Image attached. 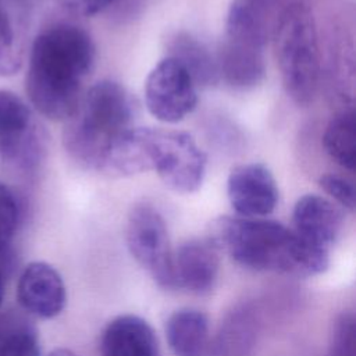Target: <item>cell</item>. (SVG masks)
Instances as JSON below:
<instances>
[{"label":"cell","mask_w":356,"mask_h":356,"mask_svg":"<svg viewBox=\"0 0 356 356\" xmlns=\"http://www.w3.org/2000/svg\"><path fill=\"white\" fill-rule=\"evenodd\" d=\"M165 337L175 356H204L209 348V320L196 309L175 310L165 323Z\"/></svg>","instance_id":"obj_16"},{"label":"cell","mask_w":356,"mask_h":356,"mask_svg":"<svg viewBox=\"0 0 356 356\" xmlns=\"http://www.w3.org/2000/svg\"><path fill=\"white\" fill-rule=\"evenodd\" d=\"M286 3L288 0H232L225 18V39L264 51Z\"/></svg>","instance_id":"obj_9"},{"label":"cell","mask_w":356,"mask_h":356,"mask_svg":"<svg viewBox=\"0 0 356 356\" xmlns=\"http://www.w3.org/2000/svg\"><path fill=\"white\" fill-rule=\"evenodd\" d=\"M150 171L177 193L196 192L204 178L207 157L184 131L143 127Z\"/></svg>","instance_id":"obj_5"},{"label":"cell","mask_w":356,"mask_h":356,"mask_svg":"<svg viewBox=\"0 0 356 356\" xmlns=\"http://www.w3.org/2000/svg\"><path fill=\"white\" fill-rule=\"evenodd\" d=\"M96 46L81 26L60 22L32 42L25 90L35 110L50 121H67L81 102L82 83L95 67Z\"/></svg>","instance_id":"obj_1"},{"label":"cell","mask_w":356,"mask_h":356,"mask_svg":"<svg viewBox=\"0 0 356 356\" xmlns=\"http://www.w3.org/2000/svg\"><path fill=\"white\" fill-rule=\"evenodd\" d=\"M292 224L302 239L328 250L342 232L343 214L331 200L309 193L295 203Z\"/></svg>","instance_id":"obj_12"},{"label":"cell","mask_w":356,"mask_h":356,"mask_svg":"<svg viewBox=\"0 0 356 356\" xmlns=\"http://www.w3.org/2000/svg\"><path fill=\"white\" fill-rule=\"evenodd\" d=\"M17 299L25 312L40 318H53L64 310L67 302L63 277L44 261H32L19 275Z\"/></svg>","instance_id":"obj_11"},{"label":"cell","mask_w":356,"mask_h":356,"mask_svg":"<svg viewBox=\"0 0 356 356\" xmlns=\"http://www.w3.org/2000/svg\"><path fill=\"white\" fill-rule=\"evenodd\" d=\"M3 296H4V282H3V275L0 273V305L3 302Z\"/></svg>","instance_id":"obj_27"},{"label":"cell","mask_w":356,"mask_h":356,"mask_svg":"<svg viewBox=\"0 0 356 356\" xmlns=\"http://www.w3.org/2000/svg\"><path fill=\"white\" fill-rule=\"evenodd\" d=\"M47 356H76L72 350L65 349V348H57L54 350H51Z\"/></svg>","instance_id":"obj_26"},{"label":"cell","mask_w":356,"mask_h":356,"mask_svg":"<svg viewBox=\"0 0 356 356\" xmlns=\"http://www.w3.org/2000/svg\"><path fill=\"white\" fill-rule=\"evenodd\" d=\"M127 246L132 257L164 289H175L172 250L165 221L152 204H135L127 220Z\"/></svg>","instance_id":"obj_6"},{"label":"cell","mask_w":356,"mask_h":356,"mask_svg":"<svg viewBox=\"0 0 356 356\" xmlns=\"http://www.w3.org/2000/svg\"><path fill=\"white\" fill-rule=\"evenodd\" d=\"M0 356H40L33 324L13 313L0 317Z\"/></svg>","instance_id":"obj_20"},{"label":"cell","mask_w":356,"mask_h":356,"mask_svg":"<svg viewBox=\"0 0 356 356\" xmlns=\"http://www.w3.org/2000/svg\"><path fill=\"white\" fill-rule=\"evenodd\" d=\"M325 153L342 168L349 171L356 165V120L353 107L338 111L328 121L323 134Z\"/></svg>","instance_id":"obj_19"},{"label":"cell","mask_w":356,"mask_h":356,"mask_svg":"<svg viewBox=\"0 0 356 356\" xmlns=\"http://www.w3.org/2000/svg\"><path fill=\"white\" fill-rule=\"evenodd\" d=\"M220 250L209 239H188L172 252L177 288L193 293L209 292L218 277Z\"/></svg>","instance_id":"obj_13"},{"label":"cell","mask_w":356,"mask_h":356,"mask_svg":"<svg viewBox=\"0 0 356 356\" xmlns=\"http://www.w3.org/2000/svg\"><path fill=\"white\" fill-rule=\"evenodd\" d=\"M61 8L68 11L70 14L79 17H93L100 14L113 6L117 4L118 0H54Z\"/></svg>","instance_id":"obj_25"},{"label":"cell","mask_w":356,"mask_h":356,"mask_svg":"<svg viewBox=\"0 0 356 356\" xmlns=\"http://www.w3.org/2000/svg\"><path fill=\"white\" fill-rule=\"evenodd\" d=\"M207 239L242 267L256 271L306 278L324 273L330 264L327 249L274 220L222 216L211 221Z\"/></svg>","instance_id":"obj_2"},{"label":"cell","mask_w":356,"mask_h":356,"mask_svg":"<svg viewBox=\"0 0 356 356\" xmlns=\"http://www.w3.org/2000/svg\"><path fill=\"white\" fill-rule=\"evenodd\" d=\"M318 185L339 206L349 211H355L356 191L352 181L337 174H323L318 178Z\"/></svg>","instance_id":"obj_24"},{"label":"cell","mask_w":356,"mask_h":356,"mask_svg":"<svg viewBox=\"0 0 356 356\" xmlns=\"http://www.w3.org/2000/svg\"><path fill=\"white\" fill-rule=\"evenodd\" d=\"M21 216V206L15 192L0 182V254L10 245Z\"/></svg>","instance_id":"obj_23"},{"label":"cell","mask_w":356,"mask_h":356,"mask_svg":"<svg viewBox=\"0 0 356 356\" xmlns=\"http://www.w3.org/2000/svg\"><path fill=\"white\" fill-rule=\"evenodd\" d=\"M145 103L156 120L175 124L196 108L197 86L182 64L165 56L145 81Z\"/></svg>","instance_id":"obj_7"},{"label":"cell","mask_w":356,"mask_h":356,"mask_svg":"<svg viewBox=\"0 0 356 356\" xmlns=\"http://www.w3.org/2000/svg\"><path fill=\"white\" fill-rule=\"evenodd\" d=\"M328 356H356V321L352 313H341L332 321Z\"/></svg>","instance_id":"obj_22"},{"label":"cell","mask_w":356,"mask_h":356,"mask_svg":"<svg viewBox=\"0 0 356 356\" xmlns=\"http://www.w3.org/2000/svg\"><path fill=\"white\" fill-rule=\"evenodd\" d=\"M216 64L218 79L235 89H252L266 75L264 51L232 43L227 39L221 43Z\"/></svg>","instance_id":"obj_15"},{"label":"cell","mask_w":356,"mask_h":356,"mask_svg":"<svg viewBox=\"0 0 356 356\" xmlns=\"http://www.w3.org/2000/svg\"><path fill=\"white\" fill-rule=\"evenodd\" d=\"M227 196L239 217L264 218L275 210L280 192L264 164L248 163L231 170L227 178Z\"/></svg>","instance_id":"obj_10"},{"label":"cell","mask_w":356,"mask_h":356,"mask_svg":"<svg viewBox=\"0 0 356 356\" xmlns=\"http://www.w3.org/2000/svg\"><path fill=\"white\" fill-rule=\"evenodd\" d=\"M22 64V50L18 43L14 22L0 0V75L15 74Z\"/></svg>","instance_id":"obj_21"},{"label":"cell","mask_w":356,"mask_h":356,"mask_svg":"<svg viewBox=\"0 0 356 356\" xmlns=\"http://www.w3.org/2000/svg\"><path fill=\"white\" fill-rule=\"evenodd\" d=\"M271 43L286 95L299 106L310 104L318 90L321 60L316 21L306 3L288 0Z\"/></svg>","instance_id":"obj_4"},{"label":"cell","mask_w":356,"mask_h":356,"mask_svg":"<svg viewBox=\"0 0 356 356\" xmlns=\"http://www.w3.org/2000/svg\"><path fill=\"white\" fill-rule=\"evenodd\" d=\"M165 51L167 57H172L185 67L196 86H211L220 81L216 57L193 35L184 31L168 35Z\"/></svg>","instance_id":"obj_17"},{"label":"cell","mask_w":356,"mask_h":356,"mask_svg":"<svg viewBox=\"0 0 356 356\" xmlns=\"http://www.w3.org/2000/svg\"><path fill=\"white\" fill-rule=\"evenodd\" d=\"M102 356H161L157 335L139 316L121 314L103 330Z\"/></svg>","instance_id":"obj_14"},{"label":"cell","mask_w":356,"mask_h":356,"mask_svg":"<svg viewBox=\"0 0 356 356\" xmlns=\"http://www.w3.org/2000/svg\"><path fill=\"white\" fill-rule=\"evenodd\" d=\"M256 338V320L248 307L236 309L222 323L221 330L207 348L209 356H249Z\"/></svg>","instance_id":"obj_18"},{"label":"cell","mask_w":356,"mask_h":356,"mask_svg":"<svg viewBox=\"0 0 356 356\" xmlns=\"http://www.w3.org/2000/svg\"><path fill=\"white\" fill-rule=\"evenodd\" d=\"M134 117L131 93L118 82L99 81L64 121L63 146L74 163L97 171L113 142L132 127Z\"/></svg>","instance_id":"obj_3"},{"label":"cell","mask_w":356,"mask_h":356,"mask_svg":"<svg viewBox=\"0 0 356 356\" xmlns=\"http://www.w3.org/2000/svg\"><path fill=\"white\" fill-rule=\"evenodd\" d=\"M42 153V136L28 104L14 92L0 89V160L29 171Z\"/></svg>","instance_id":"obj_8"}]
</instances>
